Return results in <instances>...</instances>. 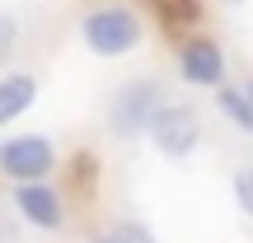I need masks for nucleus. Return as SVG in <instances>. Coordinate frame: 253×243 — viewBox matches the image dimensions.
Segmentation results:
<instances>
[{
	"instance_id": "1",
	"label": "nucleus",
	"mask_w": 253,
	"mask_h": 243,
	"mask_svg": "<svg viewBox=\"0 0 253 243\" xmlns=\"http://www.w3.org/2000/svg\"><path fill=\"white\" fill-rule=\"evenodd\" d=\"M80 37H84V47H89L94 56L118 61V56L136 52V47L145 42V24H141V14L126 9V5H99V9H89V14L80 19Z\"/></svg>"
},
{
	"instance_id": "2",
	"label": "nucleus",
	"mask_w": 253,
	"mask_h": 243,
	"mask_svg": "<svg viewBox=\"0 0 253 243\" xmlns=\"http://www.w3.org/2000/svg\"><path fill=\"white\" fill-rule=\"evenodd\" d=\"M160 108H164L160 84H155V80H131V84H122V89L113 94L108 126H113V136H122V140L150 136V122H155V112H160Z\"/></svg>"
},
{
	"instance_id": "3",
	"label": "nucleus",
	"mask_w": 253,
	"mask_h": 243,
	"mask_svg": "<svg viewBox=\"0 0 253 243\" xmlns=\"http://www.w3.org/2000/svg\"><path fill=\"white\" fill-rule=\"evenodd\" d=\"M56 169V145L47 136H5L0 140V173L19 182H42Z\"/></svg>"
},
{
	"instance_id": "4",
	"label": "nucleus",
	"mask_w": 253,
	"mask_h": 243,
	"mask_svg": "<svg viewBox=\"0 0 253 243\" xmlns=\"http://www.w3.org/2000/svg\"><path fill=\"white\" fill-rule=\"evenodd\" d=\"M150 145L160 154H169V159H188L202 145L197 108H188V103H164V108L155 112V122H150Z\"/></svg>"
},
{
	"instance_id": "5",
	"label": "nucleus",
	"mask_w": 253,
	"mask_h": 243,
	"mask_svg": "<svg viewBox=\"0 0 253 243\" xmlns=\"http://www.w3.org/2000/svg\"><path fill=\"white\" fill-rule=\"evenodd\" d=\"M178 75L192 89H220L225 84V52L211 37H183L178 42Z\"/></svg>"
},
{
	"instance_id": "6",
	"label": "nucleus",
	"mask_w": 253,
	"mask_h": 243,
	"mask_svg": "<svg viewBox=\"0 0 253 243\" xmlns=\"http://www.w3.org/2000/svg\"><path fill=\"white\" fill-rule=\"evenodd\" d=\"M14 210H19L33 229H42V234H56L61 220H66L61 192L47 187V182H19V187H14Z\"/></svg>"
},
{
	"instance_id": "7",
	"label": "nucleus",
	"mask_w": 253,
	"mask_h": 243,
	"mask_svg": "<svg viewBox=\"0 0 253 243\" xmlns=\"http://www.w3.org/2000/svg\"><path fill=\"white\" fill-rule=\"evenodd\" d=\"M33 103H38V75H28V70L0 75V126H14Z\"/></svg>"
},
{
	"instance_id": "8",
	"label": "nucleus",
	"mask_w": 253,
	"mask_h": 243,
	"mask_svg": "<svg viewBox=\"0 0 253 243\" xmlns=\"http://www.w3.org/2000/svg\"><path fill=\"white\" fill-rule=\"evenodd\" d=\"M216 108H220V117L235 122L239 131H253V99H249V89L220 84V89H216Z\"/></svg>"
},
{
	"instance_id": "9",
	"label": "nucleus",
	"mask_w": 253,
	"mask_h": 243,
	"mask_svg": "<svg viewBox=\"0 0 253 243\" xmlns=\"http://www.w3.org/2000/svg\"><path fill=\"white\" fill-rule=\"evenodd\" d=\"M94 243H155V234L141 225V220H113L108 229H99Z\"/></svg>"
},
{
	"instance_id": "10",
	"label": "nucleus",
	"mask_w": 253,
	"mask_h": 243,
	"mask_svg": "<svg viewBox=\"0 0 253 243\" xmlns=\"http://www.w3.org/2000/svg\"><path fill=\"white\" fill-rule=\"evenodd\" d=\"M155 9L164 14L169 28H178V24H192L202 14V0H155Z\"/></svg>"
},
{
	"instance_id": "11",
	"label": "nucleus",
	"mask_w": 253,
	"mask_h": 243,
	"mask_svg": "<svg viewBox=\"0 0 253 243\" xmlns=\"http://www.w3.org/2000/svg\"><path fill=\"white\" fill-rule=\"evenodd\" d=\"M235 206L253 220V164H244V169L235 173Z\"/></svg>"
},
{
	"instance_id": "12",
	"label": "nucleus",
	"mask_w": 253,
	"mask_h": 243,
	"mask_svg": "<svg viewBox=\"0 0 253 243\" xmlns=\"http://www.w3.org/2000/svg\"><path fill=\"white\" fill-rule=\"evenodd\" d=\"M14 42H19V24L9 14H0V66L14 56Z\"/></svg>"
},
{
	"instance_id": "13",
	"label": "nucleus",
	"mask_w": 253,
	"mask_h": 243,
	"mask_svg": "<svg viewBox=\"0 0 253 243\" xmlns=\"http://www.w3.org/2000/svg\"><path fill=\"white\" fill-rule=\"evenodd\" d=\"M244 89H249V99H253V80H249V84H244Z\"/></svg>"
},
{
	"instance_id": "14",
	"label": "nucleus",
	"mask_w": 253,
	"mask_h": 243,
	"mask_svg": "<svg viewBox=\"0 0 253 243\" xmlns=\"http://www.w3.org/2000/svg\"><path fill=\"white\" fill-rule=\"evenodd\" d=\"M225 5H244V0H225Z\"/></svg>"
}]
</instances>
